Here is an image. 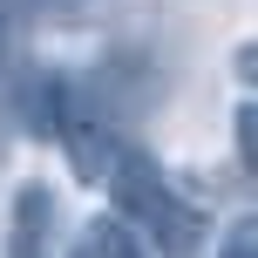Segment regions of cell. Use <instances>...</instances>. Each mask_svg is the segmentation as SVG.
Instances as JSON below:
<instances>
[{"label":"cell","instance_id":"5b68a950","mask_svg":"<svg viewBox=\"0 0 258 258\" xmlns=\"http://www.w3.org/2000/svg\"><path fill=\"white\" fill-rule=\"evenodd\" d=\"M238 156H245V163H251V102L238 109Z\"/></svg>","mask_w":258,"mask_h":258},{"label":"cell","instance_id":"7a4b0ae2","mask_svg":"<svg viewBox=\"0 0 258 258\" xmlns=\"http://www.w3.org/2000/svg\"><path fill=\"white\" fill-rule=\"evenodd\" d=\"M48 245H54V190L48 183H21L7 238H0V258H48Z\"/></svg>","mask_w":258,"mask_h":258},{"label":"cell","instance_id":"6da1fadb","mask_svg":"<svg viewBox=\"0 0 258 258\" xmlns=\"http://www.w3.org/2000/svg\"><path fill=\"white\" fill-rule=\"evenodd\" d=\"M102 183H109V197H116V218L129 231H143V245L156 258H197V245H204V211L156 170L150 150L122 143V156L109 163Z\"/></svg>","mask_w":258,"mask_h":258},{"label":"cell","instance_id":"277c9868","mask_svg":"<svg viewBox=\"0 0 258 258\" xmlns=\"http://www.w3.org/2000/svg\"><path fill=\"white\" fill-rule=\"evenodd\" d=\"M218 258H258V231H251V224H231L224 245H218Z\"/></svg>","mask_w":258,"mask_h":258},{"label":"cell","instance_id":"3957f363","mask_svg":"<svg viewBox=\"0 0 258 258\" xmlns=\"http://www.w3.org/2000/svg\"><path fill=\"white\" fill-rule=\"evenodd\" d=\"M68 258H150V245H143V238L129 231L122 218H89Z\"/></svg>","mask_w":258,"mask_h":258}]
</instances>
